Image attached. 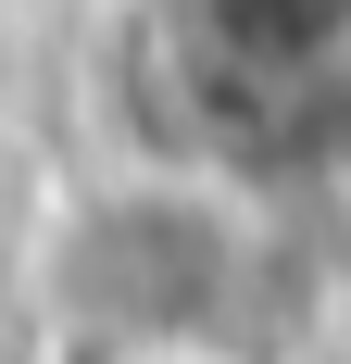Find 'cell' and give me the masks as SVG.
Masks as SVG:
<instances>
[]
</instances>
